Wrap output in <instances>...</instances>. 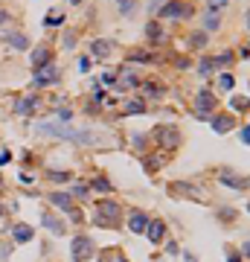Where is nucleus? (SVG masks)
Listing matches in <instances>:
<instances>
[{
	"mask_svg": "<svg viewBox=\"0 0 250 262\" xmlns=\"http://www.w3.org/2000/svg\"><path fill=\"white\" fill-rule=\"evenodd\" d=\"M117 6H119V12H125V15H131L134 9H137V3H134V0H117Z\"/></svg>",
	"mask_w": 250,
	"mask_h": 262,
	"instance_id": "23",
	"label": "nucleus"
},
{
	"mask_svg": "<svg viewBox=\"0 0 250 262\" xmlns=\"http://www.w3.org/2000/svg\"><path fill=\"white\" fill-rule=\"evenodd\" d=\"M201 73L207 76V73H213V59H204L201 61Z\"/></svg>",
	"mask_w": 250,
	"mask_h": 262,
	"instance_id": "33",
	"label": "nucleus"
},
{
	"mask_svg": "<svg viewBox=\"0 0 250 262\" xmlns=\"http://www.w3.org/2000/svg\"><path fill=\"white\" fill-rule=\"evenodd\" d=\"M247 105V99H244V96H236V99H233V108H244Z\"/></svg>",
	"mask_w": 250,
	"mask_h": 262,
	"instance_id": "36",
	"label": "nucleus"
},
{
	"mask_svg": "<svg viewBox=\"0 0 250 262\" xmlns=\"http://www.w3.org/2000/svg\"><path fill=\"white\" fill-rule=\"evenodd\" d=\"M145 230H148V239H152V242H163V236H166V225H163V222H148Z\"/></svg>",
	"mask_w": 250,
	"mask_h": 262,
	"instance_id": "13",
	"label": "nucleus"
},
{
	"mask_svg": "<svg viewBox=\"0 0 250 262\" xmlns=\"http://www.w3.org/2000/svg\"><path fill=\"white\" fill-rule=\"evenodd\" d=\"M64 47H67V50L73 47V32H70V29H67V32H64Z\"/></svg>",
	"mask_w": 250,
	"mask_h": 262,
	"instance_id": "37",
	"label": "nucleus"
},
{
	"mask_svg": "<svg viewBox=\"0 0 250 262\" xmlns=\"http://www.w3.org/2000/svg\"><path fill=\"white\" fill-rule=\"evenodd\" d=\"M236 125V119L230 117V114H215L213 117V131L215 134H224V131H230Z\"/></svg>",
	"mask_w": 250,
	"mask_h": 262,
	"instance_id": "10",
	"label": "nucleus"
},
{
	"mask_svg": "<svg viewBox=\"0 0 250 262\" xmlns=\"http://www.w3.org/2000/svg\"><path fill=\"white\" fill-rule=\"evenodd\" d=\"M0 215H3V207H0Z\"/></svg>",
	"mask_w": 250,
	"mask_h": 262,
	"instance_id": "43",
	"label": "nucleus"
},
{
	"mask_svg": "<svg viewBox=\"0 0 250 262\" xmlns=\"http://www.w3.org/2000/svg\"><path fill=\"white\" fill-rule=\"evenodd\" d=\"M70 3H82V0H70Z\"/></svg>",
	"mask_w": 250,
	"mask_h": 262,
	"instance_id": "42",
	"label": "nucleus"
},
{
	"mask_svg": "<svg viewBox=\"0 0 250 262\" xmlns=\"http://www.w3.org/2000/svg\"><path fill=\"white\" fill-rule=\"evenodd\" d=\"M195 108H198L201 119L207 117V114H213L215 111V94H210V91H198V96H195Z\"/></svg>",
	"mask_w": 250,
	"mask_h": 262,
	"instance_id": "7",
	"label": "nucleus"
},
{
	"mask_svg": "<svg viewBox=\"0 0 250 262\" xmlns=\"http://www.w3.org/2000/svg\"><path fill=\"white\" fill-rule=\"evenodd\" d=\"M79 70H82V73L90 70V59H82V61H79Z\"/></svg>",
	"mask_w": 250,
	"mask_h": 262,
	"instance_id": "38",
	"label": "nucleus"
},
{
	"mask_svg": "<svg viewBox=\"0 0 250 262\" xmlns=\"http://www.w3.org/2000/svg\"><path fill=\"white\" fill-rule=\"evenodd\" d=\"M119 215H122V207H119L117 201H102L99 207H96V225L99 227H117Z\"/></svg>",
	"mask_w": 250,
	"mask_h": 262,
	"instance_id": "2",
	"label": "nucleus"
},
{
	"mask_svg": "<svg viewBox=\"0 0 250 262\" xmlns=\"http://www.w3.org/2000/svg\"><path fill=\"white\" fill-rule=\"evenodd\" d=\"M192 262H195V259H192Z\"/></svg>",
	"mask_w": 250,
	"mask_h": 262,
	"instance_id": "44",
	"label": "nucleus"
},
{
	"mask_svg": "<svg viewBox=\"0 0 250 262\" xmlns=\"http://www.w3.org/2000/svg\"><path fill=\"white\" fill-rule=\"evenodd\" d=\"M102 262H125V256H122V253H117V250H108L105 256H102Z\"/></svg>",
	"mask_w": 250,
	"mask_h": 262,
	"instance_id": "26",
	"label": "nucleus"
},
{
	"mask_svg": "<svg viewBox=\"0 0 250 262\" xmlns=\"http://www.w3.org/2000/svg\"><path fill=\"white\" fill-rule=\"evenodd\" d=\"M90 50H93L96 59H105L108 53H111V41H93V47Z\"/></svg>",
	"mask_w": 250,
	"mask_h": 262,
	"instance_id": "16",
	"label": "nucleus"
},
{
	"mask_svg": "<svg viewBox=\"0 0 250 262\" xmlns=\"http://www.w3.org/2000/svg\"><path fill=\"white\" fill-rule=\"evenodd\" d=\"M221 88H224V91H230V88H233V84H236V79H233V76H230V73H224V76H221Z\"/></svg>",
	"mask_w": 250,
	"mask_h": 262,
	"instance_id": "27",
	"label": "nucleus"
},
{
	"mask_svg": "<svg viewBox=\"0 0 250 262\" xmlns=\"http://www.w3.org/2000/svg\"><path fill=\"white\" fill-rule=\"evenodd\" d=\"M44 227H49L56 236H61V233H64V225H61L59 219H53V215H44Z\"/></svg>",
	"mask_w": 250,
	"mask_h": 262,
	"instance_id": "17",
	"label": "nucleus"
},
{
	"mask_svg": "<svg viewBox=\"0 0 250 262\" xmlns=\"http://www.w3.org/2000/svg\"><path fill=\"white\" fill-rule=\"evenodd\" d=\"M35 105H38V96H24V99H18V105H15V114L26 117L29 111H35Z\"/></svg>",
	"mask_w": 250,
	"mask_h": 262,
	"instance_id": "12",
	"label": "nucleus"
},
{
	"mask_svg": "<svg viewBox=\"0 0 250 262\" xmlns=\"http://www.w3.org/2000/svg\"><path fill=\"white\" fill-rule=\"evenodd\" d=\"M224 3H227V0H210V6H213V9H215V6H224Z\"/></svg>",
	"mask_w": 250,
	"mask_h": 262,
	"instance_id": "41",
	"label": "nucleus"
},
{
	"mask_svg": "<svg viewBox=\"0 0 250 262\" xmlns=\"http://www.w3.org/2000/svg\"><path fill=\"white\" fill-rule=\"evenodd\" d=\"M49 178L53 181H67L70 175H67V172H49Z\"/></svg>",
	"mask_w": 250,
	"mask_h": 262,
	"instance_id": "35",
	"label": "nucleus"
},
{
	"mask_svg": "<svg viewBox=\"0 0 250 262\" xmlns=\"http://www.w3.org/2000/svg\"><path fill=\"white\" fill-rule=\"evenodd\" d=\"M59 79V70H56V64L49 61V64H44V67H38L35 76H32V84L35 88H41V84H49V82H56Z\"/></svg>",
	"mask_w": 250,
	"mask_h": 262,
	"instance_id": "6",
	"label": "nucleus"
},
{
	"mask_svg": "<svg viewBox=\"0 0 250 262\" xmlns=\"http://www.w3.org/2000/svg\"><path fill=\"white\" fill-rule=\"evenodd\" d=\"M230 61H233V56H230V53H221V56L215 59V64H230Z\"/></svg>",
	"mask_w": 250,
	"mask_h": 262,
	"instance_id": "34",
	"label": "nucleus"
},
{
	"mask_svg": "<svg viewBox=\"0 0 250 262\" xmlns=\"http://www.w3.org/2000/svg\"><path fill=\"white\" fill-rule=\"evenodd\" d=\"M131 61H140V64H148V61H152V56H148V53H131Z\"/></svg>",
	"mask_w": 250,
	"mask_h": 262,
	"instance_id": "28",
	"label": "nucleus"
},
{
	"mask_svg": "<svg viewBox=\"0 0 250 262\" xmlns=\"http://www.w3.org/2000/svg\"><path fill=\"white\" fill-rule=\"evenodd\" d=\"M59 119H61V122H70V119H73V111L61 108V111H59Z\"/></svg>",
	"mask_w": 250,
	"mask_h": 262,
	"instance_id": "32",
	"label": "nucleus"
},
{
	"mask_svg": "<svg viewBox=\"0 0 250 262\" xmlns=\"http://www.w3.org/2000/svg\"><path fill=\"white\" fill-rule=\"evenodd\" d=\"M221 181H224L227 187H233V190H244V178H233V175H221Z\"/></svg>",
	"mask_w": 250,
	"mask_h": 262,
	"instance_id": "19",
	"label": "nucleus"
},
{
	"mask_svg": "<svg viewBox=\"0 0 250 262\" xmlns=\"http://www.w3.org/2000/svg\"><path fill=\"white\" fill-rule=\"evenodd\" d=\"M160 166H163V155L148 157V169H160Z\"/></svg>",
	"mask_w": 250,
	"mask_h": 262,
	"instance_id": "29",
	"label": "nucleus"
},
{
	"mask_svg": "<svg viewBox=\"0 0 250 262\" xmlns=\"http://www.w3.org/2000/svg\"><path fill=\"white\" fill-rule=\"evenodd\" d=\"M204 21H207V24H204V26H207V29H218V26H221V18H218V12H210V15H207V18H204Z\"/></svg>",
	"mask_w": 250,
	"mask_h": 262,
	"instance_id": "22",
	"label": "nucleus"
},
{
	"mask_svg": "<svg viewBox=\"0 0 250 262\" xmlns=\"http://www.w3.org/2000/svg\"><path fill=\"white\" fill-rule=\"evenodd\" d=\"M143 91H145L148 96H155V99H157V96H163V84H157V82H145V84H143Z\"/></svg>",
	"mask_w": 250,
	"mask_h": 262,
	"instance_id": "20",
	"label": "nucleus"
},
{
	"mask_svg": "<svg viewBox=\"0 0 250 262\" xmlns=\"http://www.w3.org/2000/svg\"><path fill=\"white\" fill-rule=\"evenodd\" d=\"M93 190H96V192H111L114 187H111L105 178H96V181H93Z\"/></svg>",
	"mask_w": 250,
	"mask_h": 262,
	"instance_id": "25",
	"label": "nucleus"
},
{
	"mask_svg": "<svg viewBox=\"0 0 250 262\" xmlns=\"http://www.w3.org/2000/svg\"><path fill=\"white\" fill-rule=\"evenodd\" d=\"M49 61H53V50L49 47H38L35 53H32V67H44V64H49Z\"/></svg>",
	"mask_w": 250,
	"mask_h": 262,
	"instance_id": "11",
	"label": "nucleus"
},
{
	"mask_svg": "<svg viewBox=\"0 0 250 262\" xmlns=\"http://www.w3.org/2000/svg\"><path fill=\"white\" fill-rule=\"evenodd\" d=\"M9 160H12V152H9V149H3V152H0V166H6Z\"/></svg>",
	"mask_w": 250,
	"mask_h": 262,
	"instance_id": "30",
	"label": "nucleus"
},
{
	"mask_svg": "<svg viewBox=\"0 0 250 262\" xmlns=\"http://www.w3.org/2000/svg\"><path fill=\"white\" fill-rule=\"evenodd\" d=\"M189 44H192V47H195V50H201L204 44H207V35H204V32H195V35L189 38Z\"/></svg>",
	"mask_w": 250,
	"mask_h": 262,
	"instance_id": "24",
	"label": "nucleus"
},
{
	"mask_svg": "<svg viewBox=\"0 0 250 262\" xmlns=\"http://www.w3.org/2000/svg\"><path fill=\"white\" fill-rule=\"evenodd\" d=\"M125 114H145V102H140V99L125 102Z\"/></svg>",
	"mask_w": 250,
	"mask_h": 262,
	"instance_id": "18",
	"label": "nucleus"
},
{
	"mask_svg": "<svg viewBox=\"0 0 250 262\" xmlns=\"http://www.w3.org/2000/svg\"><path fill=\"white\" fill-rule=\"evenodd\" d=\"M93 239H87V236H76L73 239V259L76 262H82L87 259V256H93Z\"/></svg>",
	"mask_w": 250,
	"mask_h": 262,
	"instance_id": "5",
	"label": "nucleus"
},
{
	"mask_svg": "<svg viewBox=\"0 0 250 262\" xmlns=\"http://www.w3.org/2000/svg\"><path fill=\"white\" fill-rule=\"evenodd\" d=\"M6 21H9V12H3V9H0V26L6 24Z\"/></svg>",
	"mask_w": 250,
	"mask_h": 262,
	"instance_id": "40",
	"label": "nucleus"
},
{
	"mask_svg": "<svg viewBox=\"0 0 250 262\" xmlns=\"http://www.w3.org/2000/svg\"><path fill=\"white\" fill-rule=\"evenodd\" d=\"M145 32H148L152 38H160V26H157V24H148V26H145Z\"/></svg>",
	"mask_w": 250,
	"mask_h": 262,
	"instance_id": "31",
	"label": "nucleus"
},
{
	"mask_svg": "<svg viewBox=\"0 0 250 262\" xmlns=\"http://www.w3.org/2000/svg\"><path fill=\"white\" fill-rule=\"evenodd\" d=\"M49 204H56L59 210H64L73 222H82V213L73 207V195H70V192H53V195H49Z\"/></svg>",
	"mask_w": 250,
	"mask_h": 262,
	"instance_id": "3",
	"label": "nucleus"
},
{
	"mask_svg": "<svg viewBox=\"0 0 250 262\" xmlns=\"http://www.w3.org/2000/svg\"><path fill=\"white\" fill-rule=\"evenodd\" d=\"M12 236H15V242H29V239H32V227H29V225H18Z\"/></svg>",
	"mask_w": 250,
	"mask_h": 262,
	"instance_id": "15",
	"label": "nucleus"
},
{
	"mask_svg": "<svg viewBox=\"0 0 250 262\" xmlns=\"http://www.w3.org/2000/svg\"><path fill=\"white\" fill-rule=\"evenodd\" d=\"M192 15V3H166L160 9V18H169V21H180V18H189Z\"/></svg>",
	"mask_w": 250,
	"mask_h": 262,
	"instance_id": "4",
	"label": "nucleus"
},
{
	"mask_svg": "<svg viewBox=\"0 0 250 262\" xmlns=\"http://www.w3.org/2000/svg\"><path fill=\"white\" fill-rule=\"evenodd\" d=\"M61 21H64V15H61L59 9H53V12H47V18H44V24H47V26H59Z\"/></svg>",
	"mask_w": 250,
	"mask_h": 262,
	"instance_id": "21",
	"label": "nucleus"
},
{
	"mask_svg": "<svg viewBox=\"0 0 250 262\" xmlns=\"http://www.w3.org/2000/svg\"><path fill=\"white\" fill-rule=\"evenodd\" d=\"M128 227H131V233H145L148 215H145L143 210H131V215H128Z\"/></svg>",
	"mask_w": 250,
	"mask_h": 262,
	"instance_id": "9",
	"label": "nucleus"
},
{
	"mask_svg": "<svg viewBox=\"0 0 250 262\" xmlns=\"http://www.w3.org/2000/svg\"><path fill=\"white\" fill-rule=\"evenodd\" d=\"M41 134H53V137H61V140H73V143H82V146H93V134L84 128H70V125H61V122H41L38 125Z\"/></svg>",
	"mask_w": 250,
	"mask_h": 262,
	"instance_id": "1",
	"label": "nucleus"
},
{
	"mask_svg": "<svg viewBox=\"0 0 250 262\" xmlns=\"http://www.w3.org/2000/svg\"><path fill=\"white\" fill-rule=\"evenodd\" d=\"M73 195H87V187H73Z\"/></svg>",
	"mask_w": 250,
	"mask_h": 262,
	"instance_id": "39",
	"label": "nucleus"
},
{
	"mask_svg": "<svg viewBox=\"0 0 250 262\" xmlns=\"http://www.w3.org/2000/svg\"><path fill=\"white\" fill-rule=\"evenodd\" d=\"M155 134H157V143H160V146H169V149H175V146L180 143L178 128H166V125H160Z\"/></svg>",
	"mask_w": 250,
	"mask_h": 262,
	"instance_id": "8",
	"label": "nucleus"
},
{
	"mask_svg": "<svg viewBox=\"0 0 250 262\" xmlns=\"http://www.w3.org/2000/svg\"><path fill=\"white\" fill-rule=\"evenodd\" d=\"M6 44H12L15 50H26L29 47V38L21 35V32H6Z\"/></svg>",
	"mask_w": 250,
	"mask_h": 262,
	"instance_id": "14",
	"label": "nucleus"
}]
</instances>
